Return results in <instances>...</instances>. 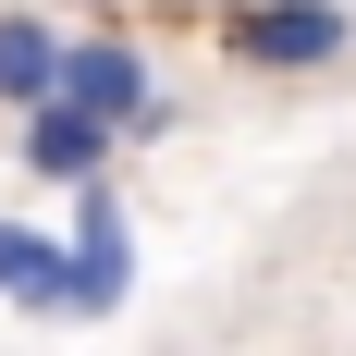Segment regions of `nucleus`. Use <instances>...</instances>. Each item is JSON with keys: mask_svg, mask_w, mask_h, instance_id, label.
Listing matches in <instances>:
<instances>
[{"mask_svg": "<svg viewBox=\"0 0 356 356\" xmlns=\"http://www.w3.org/2000/svg\"><path fill=\"white\" fill-rule=\"evenodd\" d=\"M49 99L86 111V123H111V136H172V86H160V62H147L136 37H62V74H49Z\"/></svg>", "mask_w": 356, "mask_h": 356, "instance_id": "1", "label": "nucleus"}, {"mask_svg": "<svg viewBox=\"0 0 356 356\" xmlns=\"http://www.w3.org/2000/svg\"><path fill=\"white\" fill-rule=\"evenodd\" d=\"M209 37L246 74H332L356 49V13L344 0H234V13H209Z\"/></svg>", "mask_w": 356, "mask_h": 356, "instance_id": "2", "label": "nucleus"}, {"mask_svg": "<svg viewBox=\"0 0 356 356\" xmlns=\"http://www.w3.org/2000/svg\"><path fill=\"white\" fill-rule=\"evenodd\" d=\"M136 295V221L111 184H74V246H62V307L49 320H111Z\"/></svg>", "mask_w": 356, "mask_h": 356, "instance_id": "3", "label": "nucleus"}, {"mask_svg": "<svg viewBox=\"0 0 356 356\" xmlns=\"http://www.w3.org/2000/svg\"><path fill=\"white\" fill-rule=\"evenodd\" d=\"M111 147H123V136H111V123H86V111H62V99H37L25 123H13V160H25L37 184H99Z\"/></svg>", "mask_w": 356, "mask_h": 356, "instance_id": "4", "label": "nucleus"}, {"mask_svg": "<svg viewBox=\"0 0 356 356\" xmlns=\"http://www.w3.org/2000/svg\"><path fill=\"white\" fill-rule=\"evenodd\" d=\"M49 74H62V25H49L37 0H13V13H0V111H37Z\"/></svg>", "mask_w": 356, "mask_h": 356, "instance_id": "5", "label": "nucleus"}, {"mask_svg": "<svg viewBox=\"0 0 356 356\" xmlns=\"http://www.w3.org/2000/svg\"><path fill=\"white\" fill-rule=\"evenodd\" d=\"M0 295H13L25 320H49V307H62V234H37V221H0Z\"/></svg>", "mask_w": 356, "mask_h": 356, "instance_id": "6", "label": "nucleus"}]
</instances>
